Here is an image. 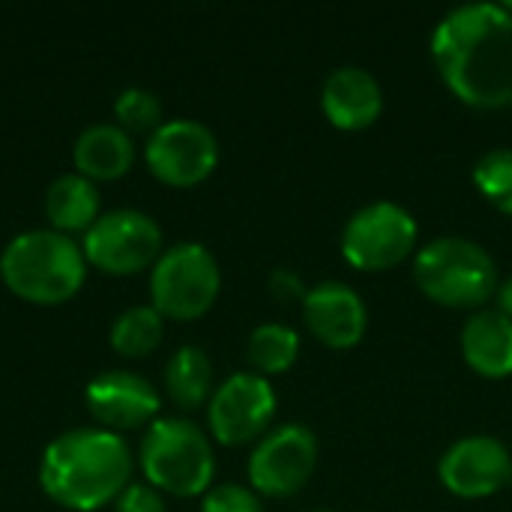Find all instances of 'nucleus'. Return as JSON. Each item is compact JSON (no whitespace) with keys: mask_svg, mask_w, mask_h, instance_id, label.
I'll return each instance as SVG.
<instances>
[{"mask_svg":"<svg viewBox=\"0 0 512 512\" xmlns=\"http://www.w3.org/2000/svg\"><path fill=\"white\" fill-rule=\"evenodd\" d=\"M432 57L462 102L474 108L512 105V12L504 3L450 9L432 33Z\"/></svg>","mask_w":512,"mask_h":512,"instance_id":"f257e3e1","label":"nucleus"},{"mask_svg":"<svg viewBox=\"0 0 512 512\" xmlns=\"http://www.w3.org/2000/svg\"><path fill=\"white\" fill-rule=\"evenodd\" d=\"M417 246V219L396 201L360 207L342 231V255L357 270H390Z\"/></svg>","mask_w":512,"mask_h":512,"instance_id":"6e6552de","label":"nucleus"},{"mask_svg":"<svg viewBox=\"0 0 512 512\" xmlns=\"http://www.w3.org/2000/svg\"><path fill=\"white\" fill-rule=\"evenodd\" d=\"M0 276L21 300L63 303L84 285L87 258L69 234L36 228L6 243L0 255Z\"/></svg>","mask_w":512,"mask_h":512,"instance_id":"7ed1b4c3","label":"nucleus"},{"mask_svg":"<svg viewBox=\"0 0 512 512\" xmlns=\"http://www.w3.org/2000/svg\"><path fill=\"white\" fill-rule=\"evenodd\" d=\"M201 512H264L255 489L240 483H219L204 492Z\"/></svg>","mask_w":512,"mask_h":512,"instance_id":"b1692460","label":"nucleus"},{"mask_svg":"<svg viewBox=\"0 0 512 512\" xmlns=\"http://www.w3.org/2000/svg\"><path fill=\"white\" fill-rule=\"evenodd\" d=\"M321 108L339 129L357 132L372 126L384 111V90L363 66H339L321 87Z\"/></svg>","mask_w":512,"mask_h":512,"instance_id":"2eb2a0df","label":"nucleus"},{"mask_svg":"<svg viewBox=\"0 0 512 512\" xmlns=\"http://www.w3.org/2000/svg\"><path fill=\"white\" fill-rule=\"evenodd\" d=\"M147 168L168 186H195L213 174L219 162V141L213 129L198 120H165L144 147Z\"/></svg>","mask_w":512,"mask_h":512,"instance_id":"9d476101","label":"nucleus"},{"mask_svg":"<svg viewBox=\"0 0 512 512\" xmlns=\"http://www.w3.org/2000/svg\"><path fill=\"white\" fill-rule=\"evenodd\" d=\"M114 512H168L165 501L159 495V489L153 486H141V483H129L120 498L114 501Z\"/></svg>","mask_w":512,"mask_h":512,"instance_id":"393cba45","label":"nucleus"},{"mask_svg":"<svg viewBox=\"0 0 512 512\" xmlns=\"http://www.w3.org/2000/svg\"><path fill=\"white\" fill-rule=\"evenodd\" d=\"M141 471L153 489L195 498L210 489L216 456L210 438L183 417H156L141 438Z\"/></svg>","mask_w":512,"mask_h":512,"instance_id":"20e7f679","label":"nucleus"},{"mask_svg":"<svg viewBox=\"0 0 512 512\" xmlns=\"http://www.w3.org/2000/svg\"><path fill=\"white\" fill-rule=\"evenodd\" d=\"M270 291L276 294V297H282V300H306V288H303V282H300V276L297 273H291V270H276L273 276H270Z\"/></svg>","mask_w":512,"mask_h":512,"instance_id":"a878e982","label":"nucleus"},{"mask_svg":"<svg viewBox=\"0 0 512 512\" xmlns=\"http://www.w3.org/2000/svg\"><path fill=\"white\" fill-rule=\"evenodd\" d=\"M318 468V438L309 426L288 423L264 435L249 456V483L258 495L291 498Z\"/></svg>","mask_w":512,"mask_h":512,"instance_id":"1a4fd4ad","label":"nucleus"},{"mask_svg":"<svg viewBox=\"0 0 512 512\" xmlns=\"http://www.w3.org/2000/svg\"><path fill=\"white\" fill-rule=\"evenodd\" d=\"M165 390L174 405L192 411L201 408L213 393V363L198 345H183L165 366Z\"/></svg>","mask_w":512,"mask_h":512,"instance_id":"6ab92c4d","label":"nucleus"},{"mask_svg":"<svg viewBox=\"0 0 512 512\" xmlns=\"http://www.w3.org/2000/svg\"><path fill=\"white\" fill-rule=\"evenodd\" d=\"M465 363L483 378L512 375V321L498 309L474 312L462 327Z\"/></svg>","mask_w":512,"mask_h":512,"instance_id":"dca6fc26","label":"nucleus"},{"mask_svg":"<svg viewBox=\"0 0 512 512\" xmlns=\"http://www.w3.org/2000/svg\"><path fill=\"white\" fill-rule=\"evenodd\" d=\"M312 512H330V510H312Z\"/></svg>","mask_w":512,"mask_h":512,"instance_id":"cd10ccee","label":"nucleus"},{"mask_svg":"<svg viewBox=\"0 0 512 512\" xmlns=\"http://www.w3.org/2000/svg\"><path fill=\"white\" fill-rule=\"evenodd\" d=\"M45 216L60 234H72V231L87 234V228L102 216L96 183L81 177L78 171L60 174L45 192Z\"/></svg>","mask_w":512,"mask_h":512,"instance_id":"a211bd4d","label":"nucleus"},{"mask_svg":"<svg viewBox=\"0 0 512 512\" xmlns=\"http://www.w3.org/2000/svg\"><path fill=\"white\" fill-rule=\"evenodd\" d=\"M276 414V390L264 375L237 372L210 396V432L225 447H240L261 438Z\"/></svg>","mask_w":512,"mask_h":512,"instance_id":"9b49d317","label":"nucleus"},{"mask_svg":"<svg viewBox=\"0 0 512 512\" xmlns=\"http://www.w3.org/2000/svg\"><path fill=\"white\" fill-rule=\"evenodd\" d=\"M303 318L312 336L330 348H354L369 324L363 297L345 282H321L306 291Z\"/></svg>","mask_w":512,"mask_h":512,"instance_id":"4468645a","label":"nucleus"},{"mask_svg":"<svg viewBox=\"0 0 512 512\" xmlns=\"http://www.w3.org/2000/svg\"><path fill=\"white\" fill-rule=\"evenodd\" d=\"M72 159L81 177L87 180H117L135 162V144L126 129L117 123H93L87 126L72 147Z\"/></svg>","mask_w":512,"mask_h":512,"instance_id":"f3484780","label":"nucleus"},{"mask_svg":"<svg viewBox=\"0 0 512 512\" xmlns=\"http://www.w3.org/2000/svg\"><path fill=\"white\" fill-rule=\"evenodd\" d=\"M474 183L498 210L512 216V147H498L474 165Z\"/></svg>","mask_w":512,"mask_h":512,"instance_id":"4be33fe9","label":"nucleus"},{"mask_svg":"<svg viewBox=\"0 0 512 512\" xmlns=\"http://www.w3.org/2000/svg\"><path fill=\"white\" fill-rule=\"evenodd\" d=\"M165 318L153 306H132L111 324V348L123 357H144L162 342Z\"/></svg>","mask_w":512,"mask_h":512,"instance_id":"412c9836","label":"nucleus"},{"mask_svg":"<svg viewBox=\"0 0 512 512\" xmlns=\"http://www.w3.org/2000/svg\"><path fill=\"white\" fill-rule=\"evenodd\" d=\"M114 114H117V126L126 132H150L153 135L165 123L162 102L147 87H126L114 99Z\"/></svg>","mask_w":512,"mask_h":512,"instance_id":"5701e85b","label":"nucleus"},{"mask_svg":"<svg viewBox=\"0 0 512 512\" xmlns=\"http://www.w3.org/2000/svg\"><path fill=\"white\" fill-rule=\"evenodd\" d=\"M81 252L87 264L105 273L129 276L159 261L162 231L141 210L132 207L108 210L87 228L81 240Z\"/></svg>","mask_w":512,"mask_h":512,"instance_id":"0eeeda50","label":"nucleus"},{"mask_svg":"<svg viewBox=\"0 0 512 512\" xmlns=\"http://www.w3.org/2000/svg\"><path fill=\"white\" fill-rule=\"evenodd\" d=\"M222 273L213 252L201 243H177L159 255L150 273V306L162 318H201L219 297Z\"/></svg>","mask_w":512,"mask_h":512,"instance_id":"423d86ee","label":"nucleus"},{"mask_svg":"<svg viewBox=\"0 0 512 512\" xmlns=\"http://www.w3.org/2000/svg\"><path fill=\"white\" fill-rule=\"evenodd\" d=\"M84 399H87L90 414L102 426H108V432L147 426L156 420L159 405H162L156 387L147 378L126 372V369H111V372L90 378Z\"/></svg>","mask_w":512,"mask_h":512,"instance_id":"ddd939ff","label":"nucleus"},{"mask_svg":"<svg viewBox=\"0 0 512 512\" xmlns=\"http://www.w3.org/2000/svg\"><path fill=\"white\" fill-rule=\"evenodd\" d=\"M414 279L426 297L450 309H480L498 291L495 258L468 237L429 240L417 252Z\"/></svg>","mask_w":512,"mask_h":512,"instance_id":"39448f33","label":"nucleus"},{"mask_svg":"<svg viewBox=\"0 0 512 512\" xmlns=\"http://www.w3.org/2000/svg\"><path fill=\"white\" fill-rule=\"evenodd\" d=\"M498 312H504L512 321V279L498 285Z\"/></svg>","mask_w":512,"mask_h":512,"instance_id":"bb28decb","label":"nucleus"},{"mask_svg":"<svg viewBox=\"0 0 512 512\" xmlns=\"http://www.w3.org/2000/svg\"><path fill=\"white\" fill-rule=\"evenodd\" d=\"M246 354H249V363L261 375H279V372H288L297 363L300 336L288 324L270 321V324H261V327L252 330Z\"/></svg>","mask_w":512,"mask_h":512,"instance_id":"aec40b11","label":"nucleus"},{"mask_svg":"<svg viewBox=\"0 0 512 512\" xmlns=\"http://www.w3.org/2000/svg\"><path fill=\"white\" fill-rule=\"evenodd\" d=\"M438 477L459 498H489L512 483V456L498 438L471 435L444 453Z\"/></svg>","mask_w":512,"mask_h":512,"instance_id":"f8f14e48","label":"nucleus"},{"mask_svg":"<svg viewBox=\"0 0 512 512\" xmlns=\"http://www.w3.org/2000/svg\"><path fill=\"white\" fill-rule=\"evenodd\" d=\"M132 477V453L117 432L72 429L57 435L39 462L45 495L75 512H93L120 498Z\"/></svg>","mask_w":512,"mask_h":512,"instance_id":"f03ea898","label":"nucleus"}]
</instances>
